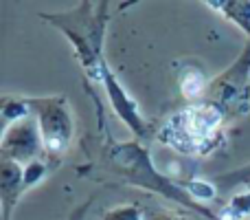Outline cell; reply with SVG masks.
I'll return each mask as SVG.
<instances>
[{"label":"cell","instance_id":"obj_3","mask_svg":"<svg viewBox=\"0 0 250 220\" xmlns=\"http://www.w3.org/2000/svg\"><path fill=\"white\" fill-rule=\"evenodd\" d=\"M44 146L40 125H35L33 121H16L13 125H9L2 139V150L11 161H33L35 154L40 152V147Z\"/></svg>","mask_w":250,"mask_h":220},{"label":"cell","instance_id":"obj_4","mask_svg":"<svg viewBox=\"0 0 250 220\" xmlns=\"http://www.w3.org/2000/svg\"><path fill=\"white\" fill-rule=\"evenodd\" d=\"M101 79H104L105 91H108V95H110V99H112V106L117 108V112L123 117L125 121H127V125L134 130V132L143 134V132H145V125H143V119L138 117L136 104H134V101L125 95V91L117 84V79L110 75L108 66H104V75H101Z\"/></svg>","mask_w":250,"mask_h":220},{"label":"cell","instance_id":"obj_13","mask_svg":"<svg viewBox=\"0 0 250 220\" xmlns=\"http://www.w3.org/2000/svg\"><path fill=\"white\" fill-rule=\"evenodd\" d=\"M149 220H182V218H176V216H169V214H158V216H151Z\"/></svg>","mask_w":250,"mask_h":220},{"label":"cell","instance_id":"obj_10","mask_svg":"<svg viewBox=\"0 0 250 220\" xmlns=\"http://www.w3.org/2000/svg\"><path fill=\"white\" fill-rule=\"evenodd\" d=\"M242 183H246L250 185V168H244V170H237V172H230V174H224V176L217 178V185H242Z\"/></svg>","mask_w":250,"mask_h":220},{"label":"cell","instance_id":"obj_9","mask_svg":"<svg viewBox=\"0 0 250 220\" xmlns=\"http://www.w3.org/2000/svg\"><path fill=\"white\" fill-rule=\"evenodd\" d=\"M104 220H143V212L134 205H121V207L110 209Z\"/></svg>","mask_w":250,"mask_h":220},{"label":"cell","instance_id":"obj_8","mask_svg":"<svg viewBox=\"0 0 250 220\" xmlns=\"http://www.w3.org/2000/svg\"><path fill=\"white\" fill-rule=\"evenodd\" d=\"M204 91V77L198 73V71H189V73L182 77V93H185L189 99H195L200 97Z\"/></svg>","mask_w":250,"mask_h":220},{"label":"cell","instance_id":"obj_7","mask_svg":"<svg viewBox=\"0 0 250 220\" xmlns=\"http://www.w3.org/2000/svg\"><path fill=\"white\" fill-rule=\"evenodd\" d=\"M185 192L191 196V198H200V200H208L215 198V185H211L208 181H202V178H193V181L185 183Z\"/></svg>","mask_w":250,"mask_h":220},{"label":"cell","instance_id":"obj_1","mask_svg":"<svg viewBox=\"0 0 250 220\" xmlns=\"http://www.w3.org/2000/svg\"><path fill=\"white\" fill-rule=\"evenodd\" d=\"M117 161L121 163V170L127 174V178L132 183H136V185H141V187L156 190V192H160V194L169 196V198L178 200V203H182V205L198 207L195 200L189 198V194H187L182 187H178L176 183H171L169 178L160 176V174L156 172L154 165H151L149 159H147V152L143 150V147H138L136 143H129V146L119 147ZM198 209H202V207H198Z\"/></svg>","mask_w":250,"mask_h":220},{"label":"cell","instance_id":"obj_11","mask_svg":"<svg viewBox=\"0 0 250 220\" xmlns=\"http://www.w3.org/2000/svg\"><path fill=\"white\" fill-rule=\"evenodd\" d=\"M44 172H46V168H44L42 161H31L24 168V185L29 187V185H33V183H40Z\"/></svg>","mask_w":250,"mask_h":220},{"label":"cell","instance_id":"obj_12","mask_svg":"<svg viewBox=\"0 0 250 220\" xmlns=\"http://www.w3.org/2000/svg\"><path fill=\"white\" fill-rule=\"evenodd\" d=\"M26 112H29V106H26L24 101H13V104H7L2 108V115L7 117L9 121H13V123H16L18 119H22Z\"/></svg>","mask_w":250,"mask_h":220},{"label":"cell","instance_id":"obj_6","mask_svg":"<svg viewBox=\"0 0 250 220\" xmlns=\"http://www.w3.org/2000/svg\"><path fill=\"white\" fill-rule=\"evenodd\" d=\"M250 214V192L248 194H237L230 198L229 207L222 214V220H242Z\"/></svg>","mask_w":250,"mask_h":220},{"label":"cell","instance_id":"obj_2","mask_svg":"<svg viewBox=\"0 0 250 220\" xmlns=\"http://www.w3.org/2000/svg\"><path fill=\"white\" fill-rule=\"evenodd\" d=\"M33 108L38 110L40 132L42 141L48 152H62L66 150L73 134V121H70L68 108L62 99H38L31 101Z\"/></svg>","mask_w":250,"mask_h":220},{"label":"cell","instance_id":"obj_5","mask_svg":"<svg viewBox=\"0 0 250 220\" xmlns=\"http://www.w3.org/2000/svg\"><path fill=\"white\" fill-rule=\"evenodd\" d=\"M132 2H136V0H129L127 4H132ZM204 2L211 4L217 11H222L229 20L237 22L250 35V0H204ZM127 4H125V7H127Z\"/></svg>","mask_w":250,"mask_h":220}]
</instances>
